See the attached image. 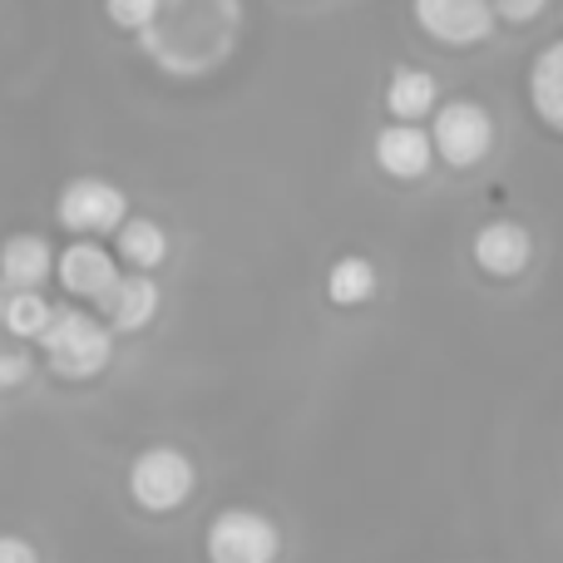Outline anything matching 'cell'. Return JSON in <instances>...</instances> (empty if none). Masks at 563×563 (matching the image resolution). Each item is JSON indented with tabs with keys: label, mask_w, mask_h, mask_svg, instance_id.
Instances as JSON below:
<instances>
[{
	"label": "cell",
	"mask_w": 563,
	"mask_h": 563,
	"mask_svg": "<svg viewBox=\"0 0 563 563\" xmlns=\"http://www.w3.org/2000/svg\"><path fill=\"white\" fill-rule=\"evenodd\" d=\"M114 238H119V257H124L134 273H154L168 257V233L154 218H124V223L114 228Z\"/></svg>",
	"instance_id": "14"
},
{
	"label": "cell",
	"mask_w": 563,
	"mask_h": 563,
	"mask_svg": "<svg viewBox=\"0 0 563 563\" xmlns=\"http://www.w3.org/2000/svg\"><path fill=\"white\" fill-rule=\"evenodd\" d=\"M376 164L386 168L390 178H426L430 164H435V148H430V134L420 124H386L376 134Z\"/></svg>",
	"instance_id": "9"
},
{
	"label": "cell",
	"mask_w": 563,
	"mask_h": 563,
	"mask_svg": "<svg viewBox=\"0 0 563 563\" xmlns=\"http://www.w3.org/2000/svg\"><path fill=\"white\" fill-rule=\"evenodd\" d=\"M495 5V20H509V25H529L549 10V0H489Z\"/></svg>",
	"instance_id": "19"
},
{
	"label": "cell",
	"mask_w": 563,
	"mask_h": 563,
	"mask_svg": "<svg viewBox=\"0 0 563 563\" xmlns=\"http://www.w3.org/2000/svg\"><path fill=\"white\" fill-rule=\"evenodd\" d=\"M49 311H55V307H49L40 291H10V297H5V317H0V331H5V336H15V341H35L40 331H45Z\"/></svg>",
	"instance_id": "16"
},
{
	"label": "cell",
	"mask_w": 563,
	"mask_h": 563,
	"mask_svg": "<svg viewBox=\"0 0 563 563\" xmlns=\"http://www.w3.org/2000/svg\"><path fill=\"white\" fill-rule=\"evenodd\" d=\"M40 351H45L49 371L59 380H89L109 366V351H114V336H109L104 321H95L79 307H55L40 331Z\"/></svg>",
	"instance_id": "1"
},
{
	"label": "cell",
	"mask_w": 563,
	"mask_h": 563,
	"mask_svg": "<svg viewBox=\"0 0 563 563\" xmlns=\"http://www.w3.org/2000/svg\"><path fill=\"white\" fill-rule=\"evenodd\" d=\"M529 104H534L539 124L563 134V40L544 45L529 65Z\"/></svg>",
	"instance_id": "13"
},
{
	"label": "cell",
	"mask_w": 563,
	"mask_h": 563,
	"mask_svg": "<svg viewBox=\"0 0 563 563\" xmlns=\"http://www.w3.org/2000/svg\"><path fill=\"white\" fill-rule=\"evenodd\" d=\"M282 534L257 509H223L208 525V563H277Z\"/></svg>",
	"instance_id": "4"
},
{
	"label": "cell",
	"mask_w": 563,
	"mask_h": 563,
	"mask_svg": "<svg viewBox=\"0 0 563 563\" xmlns=\"http://www.w3.org/2000/svg\"><path fill=\"white\" fill-rule=\"evenodd\" d=\"M55 273H59V287H65L69 297H79V301H99L109 287H114L119 263H114V253H104V247L95 243V238H75V243H69L65 253H59Z\"/></svg>",
	"instance_id": "7"
},
{
	"label": "cell",
	"mask_w": 563,
	"mask_h": 563,
	"mask_svg": "<svg viewBox=\"0 0 563 563\" xmlns=\"http://www.w3.org/2000/svg\"><path fill=\"white\" fill-rule=\"evenodd\" d=\"M194 460L184 455V450L174 445H148L144 455L129 465V495H134L139 509H148V515H168V509L188 505V495H194Z\"/></svg>",
	"instance_id": "3"
},
{
	"label": "cell",
	"mask_w": 563,
	"mask_h": 563,
	"mask_svg": "<svg viewBox=\"0 0 563 563\" xmlns=\"http://www.w3.org/2000/svg\"><path fill=\"white\" fill-rule=\"evenodd\" d=\"M0 563H40V549L20 534H0Z\"/></svg>",
	"instance_id": "20"
},
{
	"label": "cell",
	"mask_w": 563,
	"mask_h": 563,
	"mask_svg": "<svg viewBox=\"0 0 563 563\" xmlns=\"http://www.w3.org/2000/svg\"><path fill=\"white\" fill-rule=\"evenodd\" d=\"M534 257V238H529L525 223H509V218H495L475 233V263L479 273L489 277H519Z\"/></svg>",
	"instance_id": "8"
},
{
	"label": "cell",
	"mask_w": 563,
	"mask_h": 563,
	"mask_svg": "<svg viewBox=\"0 0 563 563\" xmlns=\"http://www.w3.org/2000/svg\"><path fill=\"white\" fill-rule=\"evenodd\" d=\"M35 371V361H30V351L20 346V341H5L0 336V390H15L20 380Z\"/></svg>",
	"instance_id": "18"
},
{
	"label": "cell",
	"mask_w": 563,
	"mask_h": 563,
	"mask_svg": "<svg viewBox=\"0 0 563 563\" xmlns=\"http://www.w3.org/2000/svg\"><path fill=\"white\" fill-rule=\"evenodd\" d=\"M5 297H10V287H5V282H0V317H5Z\"/></svg>",
	"instance_id": "21"
},
{
	"label": "cell",
	"mask_w": 563,
	"mask_h": 563,
	"mask_svg": "<svg viewBox=\"0 0 563 563\" xmlns=\"http://www.w3.org/2000/svg\"><path fill=\"white\" fill-rule=\"evenodd\" d=\"M55 273V247L40 233H15L0 243V282L10 291H40Z\"/></svg>",
	"instance_id": "10"
},
{
	"label": "cell",
	"mask_w": 563,
	"mask_h": 563,
	"mask_svg": "<svg viewBox=\"0 0 563 563\" xmlns=\"http://www.w3.org/2000/svg\"><path fill=\"white\" fill-rule=\"evenodd\" d=\"M430 148H435L440 164L450 168H475L489 158L495 148V119H489L485 104L475 99H450V104H435V124L426 129Z\"/></svg>",
	"instance_id": "2"
},
{
	"label": "cell",
	"mask_w": 563,
	"mask_h": 563,
	"mask_svg": "<svg viewBox=\"0 0 563 563\" xmlns=\"http://www.w3.org/2000/svg\"><path fill=\"white\" fill-rule=\"evenodd\" d=\"M158 5H164V0H104V15H109V25L139 30V35H144V30L158 20Z\"/></svg>",
	"instance_id": "17"
},
{
	"label": "cell",
	"mask_w": 563,
	"mask_h": 563,
	"mask_svg": "<svg viewBox=\"0 0 563 563\" xmlns=\"http://www.w3.org/2000/svg\"><path fill=\"white\" fill-rule=\"evenodd\" d=\"M55 218L79 238H104L129 218V198H124V188L109 184V178H69V184L59 188Z\"/></svg>",
	"instance_id": "5"
},
{
	"label": "cell",
	"mask_w": 563,
	"mask_h": 563,
	"mask_svg": "<svg viewBox=\"0 0 563 563\" xmlns=\"http://www.w3.org/2000/svg\"><path fill=\"white\" fill-rule=\"evenodd\" d=\"M416 25L445 49H475L495 30V5L489 0H410Z\"/></svg>",
	"instance_id": "6"
},
{
	"label": "cell",
	"mask_w": 563,
	"mask_h": 563,
	"mask_svg": "<svg viewBox=\"0 0 563 563\" xmlns=\"http://www.w3.org/2000/svg\"><path fill=\"white\" fill-rule=\"evenodd\" d=\"M376 291V267L366 257H336L327 273V297L336 307H361V301Z\"/></svg>",
	"instance_id": "15"
},
{
	"label": "cell",
	"mask_w": 563,
	"mask_h": 563,
	"mask_svg": "<svg viewBox=\"0 0 563 563\" xmlns=\"http://www.w3.org/2000/svg\"><path fill=\"white\" fill-rule=\"evenodd\" d=\"M99 307H104L114 331H144L158 317V282L148 273H129V277L119 273L114 287L99 297Z\"/></svg>",
	"instance_id": "11"
},
{
	"label": "cell",
	"mask_w": 563,
	"mask_h": 563,
	"mask_svg": "<svg viewBox=\"0 0 563 563\" xmlns=\"http://www.w3.org/2000/svg\"><path fill=\"white\" fill-rule=\"evenodd\" d=\"M435 104H440V85H435L430 69H420V65L390 69V85H386L390 119H400V124H420L426 114H435Z\"/></svg>",
	"instance_id": "12"
}]
</instances>
